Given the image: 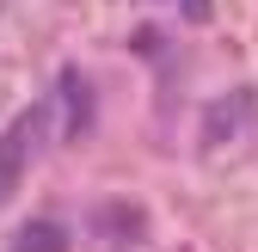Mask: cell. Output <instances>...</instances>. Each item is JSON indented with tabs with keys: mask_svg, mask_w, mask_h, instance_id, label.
Wrapping results in <instances>:
<instances>
[{
	"mask_svg": "<svg viewBox=\"0 0 258 252\" xmlns=\"http://www.w3.org/2000/svg\"><path fill=\"white\" fill-rule=\"evenodd\" d=\"M184 7V19H209V0H178Z\"/></svg>",
	"mask_w": 258,
	"mask_h": 252,
	"instance_id": "5",
	"label": "cell"
},
{
	"mask_svg": "<svg viewBox=\"0 0 258 252\" xmlns=\"http://www.w3.org/2000/svg\"><path fill=\"white\" fill-rule=\"evenodd\" d=\"M37 142H43V105H37V111H19V117L7 123V136H0V197L19 184V172H25V160H31Z\"/></svg>",
	"mask_w": 258,
	"mask_h": 252,
	"instance_id": "2",
	"label": "cell"
},
{
	"mask_svg": "<svg viewBox=\"0 0 258 252\" xmlns=\"http://www.w3.org/2000/svg\"><path fill=\"white\" fill-rule=\"evenodd\" d=\"M13 252H68V234H61V222H25L13 234Z\"/></svg>",
	"mask_w": 258,
	"mask_h": 252,
	"instance_id": "4",
	"label": "cell"
},
{
	"mask_svg": "<svg viewBox=\"0 0 258 252\" xmlns=\"http://www.w3.org/2000/svg\"><path fill=\"white\" fill-rule=\"evenodd\" d=\"M252 130H258V92H252V86H240V92H221V99L209 105V117H203V148H209V154H221V148H240Z\"/></svg>",
	"mask_w": 258,
	"mask_h": 252,
	"instance_id": "1",
	"label": "cell"
},
{
	"mask_svg": "<svg viewBox=\"0 0 258 252\" xmlns=\"http://www.w3.org/2000/svg\"><path fill=\"white\" fill-rule=\"evenodd\" d=\"M61 105H68V123H61V136H86V123H92V86L80 80V68H61Z\"/></svg>",
	"mask_w": 258,
	"mask_h": 252,
	"instance_id": "3",
	"label": "cell"
}]
</instances>
